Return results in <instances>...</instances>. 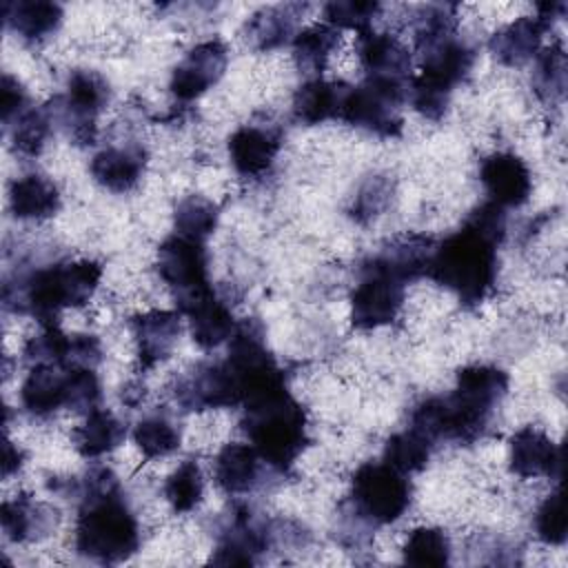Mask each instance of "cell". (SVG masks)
Returning a JSON list of instances; mask_svg holds the SVG:
<instances>
[{"label":"cell","mask_w":568,"mask_h":568,"mask_svg":"<svg viewBox=\"0 0 568 568\" xmlns=\"http://www.w3.org/2000/svg\"><path fill=\"white\" fill-rule=\"evenodd\" d=\"M80 510L75 519V550L98 564H120L140 548V524L129 508L111 468H91L75 481Z\"/></svg>","instance_id":"cell-1"},{"label":"cell","mask_w":568,"mask_h":568,"mask_svg":"<svg viewBox=\"0 0 568 568\" xmlns=\"http://www.w3.org/2000/svg\"><path fill=\"white\" fill-rule=\"evenodd\" d=\"M100 277L102 266L95 260L58 262L18 275L16 282H7L2 300L9 311L29 313L42 326H51L62 308L87 304Z\"/></svg>","instance_id":"cell-2"},{"label":"cell","mask_w":568,"mask_h":568,"mask_svg":"<svg viewBox=\"0 0 568 568\" xmlns=\"http://www.w3.org/2000/svg\"><path fill=\"white\" fill-rule=\"evenodd\" d=\"M242 430L266 466L286 473L308 444V417L286 384L264 390L244 404Z\"/></svg>","instance_id":"cell-3"},{"label":"cell","mask_w":568,"mask_h":568,"mask_svg":"<svg viewBox=\"0 0 568 568\" xmlns=\"http://www.w3.org/2000/svg\"><path fill=\"white\" fill-rule=\"evenodd\" d=\"M497 246L499 244L464 224L435 244L426 275L453 291L464 306H477L495 288Z\"/></svg>","instance_id":"cell-4"},{"label":"cell","mask_w":568,"mask_h":568,"mask_svg":"<svg viewBox=\"0 0 568 568\" xmlns=\"http://www.w3.org/2000/svg\"><path fill=\"white\" fill-rule=\"evenodd\" d=\"M422 53V73L410 78L406 98L413 109L426 120H442L453 89L464 82L473 69L475 51L455 33L426 49Z\"/></svg>","instance_id":"cell-5"},{"label":"cell","mask_w":568,"mask_h":568,"mask_svg":"<svg viewBox=\"0 0 568 568\" xmlns=\"http://www.w3.org/2000/svg\"><path fill=\"white\" fill-rule=\"evenodd\" d=\"M413 488L404 473L386 462L362 464L351 479V508L371 526L397 521L410 506Z\"/></svg>","instance_id":"cell-6"},{"label":"cell","mask_w":568,"mask_h":568,"mask_svg":"<svg viewBox=\"0 0 568 568\" xmlns=\"http://www.w3.org/2000/svg\"><path fill=\"white\" fill-rule=\"evenodd\" d=\"M406 93V82L366 78L359 87H346L339 118L373 135L397 138L404 124L402 104Z\"/></svg>","instance_id":"cell-7"},{"label":"cell","mask_w":568,"mask_h":568,"mask_svg":"<svg viewBox=\"0 0 568 568\" xmlns=\"http://www.w3.org/2000/svg\"><path fill=\"white\" fill-rule=\"evenodd\" d=\"M111 100L106 78L93 69H75L69 73L67 93L49 102L53 122L64 126L75 144L95 142V118Z\"/></svg>","instance_id":"cell-8"},{"label":"cell","mask_w":568,"mask_h":568,"mask_svg":"<svg viewBox=\"0 0 568 568\" xmlns=\"http://www.w3.org/2000/svg\"><path fill=\"white\" fill-rule=\"evenodd\" d=\"M209 257L204 242L184 235L166 237L158 248L155 268L164 284L171 288L178 306L211 291Z\"/></svg>","instance_id":"cell-9"},{"label":"cell","mask_w":568,"mask_h":568,"mask_svg":"<svg viewBox=\"0 0 568 568\" xmlns=\"http://www.w3.org/2000/svg\"><path fill=\"white\" fill-rule=\"evenodd\" d=\"M362 277L351 293V322L362 331L390 324L404 304V282L373 257L362 264Z\"/></svg>","instance_id":"cell-10"},{"label":"cell","mask_w":568,"mask_h":568,"mask_svg":"<svg viewBox=\"0 0 568 568\" xmlns=\"http://www.w3.org/2000/svg\"><path fill=\"white\" fill-rule=\"evenodd\" d=\"M173 395L184 410H209L242 404L240 384L226 359L193 366L175 382Z\"/></svg>","instance_id":"cell-11"},{"label":"cell","mask_w":568,"mask_h":568,"mask_svg":"<svg viewBox=\"0 0 568 568\" xmlns=\"http://www.w3.org/2000/svg\"><path fill=\"white\" fill-rule=\"evenodd\" d=\"M271 546V526L248 506H235L217 535L211 557L217 566H253Z\"/></svg>","instance_id":"cell-12"},{"label":"cell","mask_w":568,"mask_h":568,"mask_svg":"<svg viewBox=\"0 0 568 568\" xmlns=\"http://www.w3.org/2000/svg\"><path fill=\"white\" fill-rule=\"evenodd\" d=\"M226 62H229V51L222 40L213 38L195 44L175 64L169 82L171 93L182 102H191L200 98L206 89H211L224 75Z\"/></svg>","instance_id":"cell-13"},{"label":"cell","mask_w":568,"mask_h":568,"mask_svg":"<svg viewBox=\"0 0 568 568\" xmlns=\"http://www.w3.org/2000/svg\"><path fill=\"white\" fill-rule=\"evenodd\" d=\"M479 180L490 195V202L504 206H521L532 191V178L528 164L508 151L490 153L481 160Z\"/></svg>","instance_id":"cell-14"},{"label":"cell","mask_w":568,"mask_h":568,"mask_svg":"<svg viewBox=\"0 0 568 568\" xmlns=\"http://www.w3.org/2000/svg\"><path fill=\"white\" fill-rule=\"evenodd\" d=\"M508 466L517 477H555L561 470V448L539 428L524 426L508 442Z\"/></svg>","instance_id":"cell-15"},{"label":"cell","mask_w":568,"mask_h":568,"mask_svg":"<svg viewBox=\"0 0 568 568\" xmlns=\"http://www.w3.org/2000/svg\"><path fill=\"white\" fill-rule=\"evenodd\" d=\"M280 151V131L273 126L244 124L229 138V158L242 178L264 175Z\"/></svg>","instance_id":"cell-16"},{"label":"cell","mask_w":568,"mask_h":568,"mask_svg":"<svg viewBox=\"0 0 568 568\" xmlns=\"http://www.w3.org/2000/svg\"><path fill=\"white\" fill-rule=\"evenodd\" d=\"M266 462L251 444H224L213 462V479L226 495H244L255 490L264 479Z\"/></svg>","instance_id":"cell-17"},{"label":"cell","mask_w":568,"mask_h":568,"mask_svg":"<svg viewBox=\"0 0 568 568\" xmlns=\"http://www.w3.org/2000/svg\"><path fill=\"white\" fill-rule=\"evenodd\" d=\"M357 58L366 78L406 82L410 71L408 49L388 33H375L373 29L357 36Z\"/></svg>","instance_id":"cell-18"},{"label":"cell","mask_w":568,"mask_h":568,"mask_svg":"<svg viewBox=\"0 0 568 568\" xmlns=\"http://www.w3.org/2000/svg\"><path fill=\"white\" fill-rule=\"evenodd\" d=\"M138 359L142 368L164 362L180 337V313L175 311H146L131 320Z\"/></svg>","instance_id":"cell-19"},{"label":"cell","mask_w":568,"mask_h":568,"mask_svg":"<svg viewBox=\"0 0 568 568\" xmlns=\"http://www.w3.org/2000/svg\"><path fill=\"white\" fill-rule=\"evenodd\" d=\"M178 313H184L191 324L193 342L202 348H215L226 342L235 331L233 311L224 300L215 295V291H206L195 300L178 306Z\"/></svg>","instance_id":"cell-20"},{"label":"cell","mask_w":568,"mask_h":568,"mask_svg":"<svg viewBox=\"0 0 568 568\" xmlns=\"http://www.w3.org/2000/svg\"><path fill=\"white\" fill-rule=\"evenodd\" d=\"M146 153L142 146H106L91 160L93 180L111 193L133 191L144 173Z\"/></svg>","instance_id":"cell-21"},{"label":"cell","mask_w":568,"mask_h":568,"mask_svg":"<svg viewBox=\"0 0 568 568\" xmlns=\"http://www.w3.org/2000/svg\"><path fill=\"white\" fill-rule=\"evenodd\" d=\"M58 510L49 504L33 501L29 495H16L0 508L2 530L9 541H36L53 532L58 526Z\"/></svg>","instance_id":"cell-22"},{"label":"cell","mask_w":568,"mask_h":568,"mask_svg":"<svg viewBox=\"0 0 568 568\" xmlns=\"http://www.w3.org/2000/svg\"><path fill=\"white\" fill-rule=\"evenodd\" d=\"M306 4H273L262 7L242 27L244 42L255 51H271L291 40L295 22L304 13Z\"/></svg>","instance_id":"cell-23"},{"label":"cell","mask_w":568,"mask_h":568,"mask_svg":"<svg viewBox=\"0 0 568 568\" xmlns=\"http://www.w3.org/2000/svg\"><path fill=\"white\" fill-rule=\"evenodd\" d=\"M22 408L33 417H49L67 406V371L51 364L31 366L20 386Z\"/></svg>","instance_id":"cell-24"},{"label":"cell","mask_w":568,"mask_h":568,"mask_svg":"<svg viewBox=\"0 0 568 568\" xmlns=\"http://www.w3.org/2000/svg\"><path fill=\"white\" fill-rule=\"evenodd\" d=\"M546 29L537 16H521L493 33L488 42L490 53L506 67H521L537 55Z\"/></svg>","instance_id":"cell-25"},{"label":"cell","mask_w":568,"mask_h":568,"mask_svg":"<svg viewBox=\"0 0 568 568\" xmlns=\"http://www.w3.org/2000/svg\"><path fill=\"white\" fill-rule=\"evenodd\" d=\"M60 209V191L42 173H27L9 186V211L18 220H47Z\"/></svg>","instance_id":"cell-26"},{"label":"cell","mask_w":568,"mask_h":568,"mask_svg":"<svg viewBox=\"0 0 568 568\" xmlns=\"http://www.w3.org/2000/svg\"><path fill=\"white\" fill-rule=\"evenodd\" d=\"M7 27L24 42H42L53 36L62 22V7L49 0L4 2Z\"/></svg>","instance_id":"cell-27"},{"label":"cell","mask_w":568,"mask_h":568,"mask_svg":"<svg viewBox=\"0 0 568 568\" xmlns=\"http://www.w3.org/2000/svg\"><path fill=\"white\" fill-rule=\"evenodd\" d=\"M433 248V237L413 233L390 240L377 255H373V260L406 284L419 275H426Z\"/></svg>","instance_id":"cell-28"},{"label":"cell","mask_w":568,"mask_h":568,"mask_svg":"<svg viewBox=\"0 0 568 568\" xmlns=\"http://www.w3.org/2000/svg\"><path fill=\"white\" fill-rule=\"evenodd\" d=\"M508 390V375L488 364H470L457 371L455 395L466 399L468 404L493 413L495 406L504 399Z\"/></svg>","instance_id":"cell-29"},{"label":"cell","mask_w":568,"mask_h":568,"mask_svg":"<svg viewBox=\"0 0 568 568\" xmlns=\"http://www.w3.org/2000/svg\"><path fill=\"white\" fill-rule=\"evenodd\" d=\"M348 84L328 82L322 78L304 82L293 95V115L302 124H320L331 118H339L342 98Z\"/></svg>","instance_id":"cell-30"},{"label":"cell","mask_w":568,"mask_h":568,"mask_svg":"<svg viewBox=\"0 0 568 568\" xmlns=\"http://www.w3.org/2000/svg\"><path fill=\"white\" fill-rule=\"evenodd\" d=\"M126 437V426L106 408H93L87 413L84 422L73 430L75 450L87 457H100L111 453Z\"/></svg>","instance_id":"cell-31"},{"label":"cell","mask_w":568,"mask_h":568,"mask_svg":"<svg viewBox=\"0 0 568 568\" xmlns=\"http://www.w3.org/2000/svg\"><path fill=\"white\" fill-rule=\"evenodd\" d=\"M566 51L561 42H552L537 53L532 71V89L537 98L550 106L559 104L566 95Z\"/></svg>","instance_id":"cell-32"},{"label":"cell","mask_w":568,"mask_h":568,"mask_svg":"<svg viewBox=\"0 0 568 568\" xmlns=\"http://www.w3.org/2000/svg\"><path fill=\"white\" fill-rule=\"evenodd\" d=\"M337 44H339V29H335L326 22L311 24L295 33L293 58H295L297 67L308 73L322 71Z\"/></svg>","instance_id":"cell-33"},{"label":"cell","mask_w":568,"mask_h":568,"mask_svg":"<svg viewBox=\"0 0 568 568\" xmlns=\"http://www.w3.org/2000/svg\"><path fill=\"white\" fill-rule=\"evenodd\" d=\"M133 442L146 459L166 457L180 446V428L169 415L153 413L133 426Z\"/></svg>","instance_id":"cell-34"},{"label":"cell","mask_w":568,"mask_h":568,"mask_svg":"<svg viewBox=\"0 0 568 568\" xmlns=\"http://www.w3.org/2000/svg\"><path fill=\"white\" fill-rule=\"evenodd\" d=\"M217 220H220L217 204H213L209 197L197 193L182 197L173 211L175 233L191 240H200V242H204L215 231Z\"/></svg>","instance_id":"cell-35"},{"label":"cell","mask_w":568,"mask_h":568,"mask_svg":"<svg viewBox=\"0 0 568 568\" xmlns=\"http://www.w3.org/2000/svg\"><path fill=\"white\" fill-rule=\"evenodd\" d=\"M433 444L413 428L395 433L384 444V462L395 470L410 475L422 470L430 459Z\"/></svg>","instance_id":"cell-36"},{"label":"cell","mask_w":568,"mask_h":568,"mask_svg":"<svg viewBox=\"0 0 568 568\" xmlns=\"http://www.w3.org/2000/svg\"><path fill=\"white\" fill-rule=\"evenodd\" d=\"M204 495V475L195 459H184L164 481V497L175 513H191Z\"/></svg>","instance_id":"cell-37"},{"label":"cell","mask_w":568,"mask_h":568,"mask_svg":"<svg viewBox=\"0 0 568 568\" xmlns=\"http://www.w3.org/2000/svg\"><path fill=\"white\" fill-rule=\"evenodd\" d=\"M53 124L55 122H53V113H51L49 104L38 106V109H27L9 126L13 151L20 155H29V158L38 155L42 151Z\"/></svg>","instance_id":"cell-38"},{"label":"cell","mask_w":568,"mask_h":568,"mask_svg":"<svg viewBox=\"0 0 568 568\" xmlns=\"http://www.w3.org/2000/svg\"><path fill=\"white\" fill-rule=\"evenodd\" d=\"M404 561L410 566H446L450 561V541L446 530L433 526L415 528L404 544Z\"/></svg>","instance_id":"cell-39"},{"label":"cell","mask_w":568,"mask_h":568,"mask_svg":"<svg viewBox=\"0 0 568 568\" xmlns=\"http://www.w3.org/2000/svg\"><path fill=\"white\" fill-rule=\"evenodd\" d=\"M457 33V7L455 4H424L413 20L415 47L426 49L448 36Z\"/></svg>","instance_id":"cell-40"},{"label":"cell","mask_w":568,"mask_h":568,"mask_svg":"<svg viewBox=\"0 0 568 568\" xmlns=\"http://www.w3.org/2000/svg\"><path fill=\"white\" fill-rule=\"evenodd\" d=\"M67 353H69V335L62 333L55 324H51V326H42L38 335L27 339L22 348V359L29 366L51 364V366L64 368Z\"/></svg>","instance_id":"cell-41"},{"label":"cell","mask_w":568,"mask_h":568,"mask_svg":"<svg viewBox=\"0 0 568 568\" xmlns=\"http://www.w3.org/2000/svg\"><path fill=\"white\" fill-rule=\"evenodd\" d=\"M395 193V182L384 175V173H375L371 178H366L353 200L351 206V215L357 222H371L373 217H377L393 200Z\"/></svg>","instance_id":"cell-42"},{"label":"cell","mask_w":568,"mask_h":568,"mask_svg":"<svg viewBox=\"0 0 568 568\" xmlns=\"http://www.w3.org/2000/svg\"><path fill=\"white\" fill-rule=\"evenodd\" d=\"M379 11L382 4L373 0H333L324 4V22L335 29H355L357 33H364Z\"/></svg>","instance_id":"cell-43"},{"label":"cell","mask_w":568,"mask_h":568,"mask_svg":"<svg viewBox=\"0 0 568 568\" xmlns=\"http://www.w3.org/2000/svg\"><path fill=\"white\" fill-rule=\"evenodd\" d=\"M535 530L537 537L548 546H559L566 541V515H564V497L561 488L552 490L535 513Z\"/></svg>","instance_id":"cell-44"},{"label":"cell","mask_w":568,"mask_h":568,"mask_svg":"<svg viewBox=\"0 0 568 568\" xmlns=\"http://www.w3.org/2000/svg\"><path fill=\"white\" fill-rule=\"evenodd\" d=\"M67 371V406L75 413H89L100 402V379L93 368H64Z\"/></svg>","instance_id":"cell-45"},{"label":"cell","mask_w":568,"mask_h":568,"mask_svg":"<svg viewBox=\"0 0 568 568\" xmlns=\"http://www.w3.org/2000/svg\"><path fill=\"white\" fill-rule=\"evenodd\" d=\"M102 359V346L95 335H69V353L64 368H95Z\"/></svg>","instance_id":"cell-46"},{"label":"cell","mask_w":568,"mask_h":568,"mask_svg":"<svg viewBox=\"0 0 568 568\" xmlns=\"http://www.w3.org/2000/svg\"><path fill=\"white\" fill-rule=\"evenodd\" d=\"M27 89L22 82L9 73L2 75V89H0V109H2V122L9 129L24 111H27Z\"/></svg>","instance_id":"cell-47"},{"label":"cell","mask_w":568,"mask_h":568,"mask_svg":"<svg viewBox=\"0 0 568 568\" xmlns=\"http://www.w3.org/2000/svg\"><path fill=\"white\" fill-rule=\"evenodd\" d=\"M22 464H24V453H22V448L7 439V442H4V450H2V475L9 477V475L18 473Z\"/></svg>","instance_id":"cell-48"},{"label":"cell","mask_w":568,"mask_h":568,"mask_svg":"<svg viewBox=\"0 0 568 568\" xmlns=\"http://www.w3.org/2000/svg\"><path fill=\"white\" fill-rule=\"evenodd\" d=\"M564 13H566V2H539V4H537V18H539L546 27H550V22L557 20V18H561Z\"/></svg>","instance_id":"cell-49"}]
</instances>
